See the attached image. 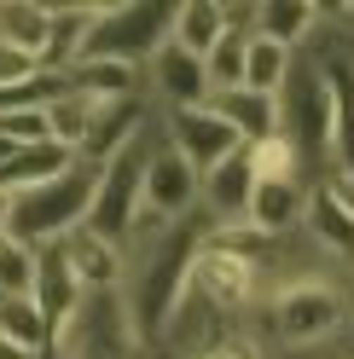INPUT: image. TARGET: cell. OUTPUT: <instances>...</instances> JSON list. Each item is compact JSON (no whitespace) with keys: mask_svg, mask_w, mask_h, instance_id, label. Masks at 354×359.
<instances>
[{"mask_svg":"<svg viewBox=\"0 0 354 359\" xmlns=\"http://www.w3.org/2000/svg\"><path fill=\"white\" fill-rule=\"evenodd\" d=\"M197 243H204V238H192L186 226H169L157 243H140V250H128V290H122V307H128V325H134L140 342L163 336L169 313L181 307Z\"/></svg>","mask_w":354,"mask_h":359,"instance_id":"6da1fadb","label":"cell"},{"mask_svg":"<svg viewBox=\"0 0 354 359\" xmlns=\"http://www.w3.org/2000/svg\"><path fill=\"white\" fill-rule=\"evenodd\" d=\"M268 330L284 348H325L348 319H354V296L343 284V266L325 273H279L268 278Z\"/></svg>","mask_w":354,"mask_h":359,"instance_id":"7a4b0ae2","label":"cell"},{"mask_svg":"<svg viewBox=\"0 0 354 359\" xmlns=\"http://www.w3.org/2000/svg\"><path fill=\"white\" fill-rule=\"evenodd\" d=\"M93 197H99V168L93 163H76L64 180H53V186L12 197V226L6 232L18 243H29V250H53V243H64L76 226H87Z\"/></svg>","mask_w":354,"mask_h":359,"instance_id":"3957f363","label":"cell"},{"mask_svg":"<svg viewBox=\"0 0 354 359\" xmlns=\"http://www.w3.org/2000/svg\"><path fill=\"white\" fill-rule=\"evenodd\" d=\"M174 29V6H151V0H128V6H105L93 35H87L81 58H117V64H151L163 53Z\"/></svg>","mask_w":354,"mask_h":359,"instance_id":"277c9868","label":"cell"},{"mask_svg":"<svg viewBox=\"0 0 354 359\" xmlns=\"http://www.w3.org/2000/svg\"><path fill=\"white\" fill-rule=\"evenodd\" d=\"M145 163H151V133H140L128 151H117L110 163L99 168V197H93V215H87V226L105 232V238H128V220H134L140 197H145ZM128 250V243H122Z\"/></svg>","mask_w":354,"mask_h":359,"instance_id":"5b68a950","label":"cell"},{"mask_svg":"<svg viewBox=\"0 0 354 359\" xmlns=\"http://www.w3.org/2000/svg\"><path fill=\"white\" fill-rule=\"evenodd\" d=\"M163 140L186 156V163L197 174H215L221 163H227L232 151H244V140L232 133L227 116H215L209 104H192V110H169V122H163Z\"/></svg>","mask_w":354,"mask_h":359,"instance_id":"8992f818","label":"cell"},{"mask_svg":"<svg viewBox=\"0 0 354 359\" xmlns=\"http://www.w3.org/2000/svg\"><path fill=\"white\" fill-rule=\"evenodd\" d=\"M58 250H64V261H70V273L87 296H122L128 290V250L117 238H105L93 226H76Z\"/></svg>","mask_w":354,"mask_h":359,"instance_id":"52a82bcc","label":"cell"},{"mask_svg":"<svg viewBox=\"0 0 354 359\" xmlns=\"http://www.w3.org/2000/svg\"><path fill=\"white\" fill-rule=\"evenodd\" d=\"M145 203L163 209L169 220H186L197 203H204V174H197L169 140L151 145V163H145Z\"/></svg>","mask_w":354,"mask_h":359,"instance_id":"ba28073f","label":"cell"},{"mask_svg":"<svg viewBox=\"0 0 354 359\" xmlns=\"http://www.w3.org/2000/svg\"><path fill=\"white\" fill-rule=\"evenodd\" d=\"M308 197H314V186H302V174L256 180L244 226L261 232V238H273V243H284V232H296V220H308Z\"/></svg>","mask_w":354,"mask_h":359,"instance_id":"9c48e42d","label":"cell"},{"mask_svg":"<svg viewBox=\"0 0 354 359\" xmlns=\"http://www.w3.org/2000/svg\"><path fill=\"white\" fill-rule=\"evenodd\" d=\"M250 191H256V145L232 151L215 174H204V215L215 220V226H244Z\"/></svg>","mask_w":354,"mask_h":359,"instance_id":"30bf717a","label":"cell"},{"mask_svg":"<svg viewBox=\"0 0 354 359\" xmlns=\"http://www.w3.org/2000/svg\"><path fill=\"white\" fill-rule=\"evenodd\" d=\"M151 87H157V99L169 110H192V104H209V70L204 58H192L186 47H174V41H163V53L145 64Z\"/></svg>","mask_w":354,"mask_h":359,"instance_id":"8fae6325","label":"cell"},{"mask_svg":"<svg viewBox=\"0 0 354 359\" xmlns=\"http://www.w3.org/2000/svg\"><path fill=\"white\" fill-rule=\"evenodd\" d=\"M209 110L227 116L232 133L244 145H268L284 133V99H268V93H250V87H232V93H209Z\"/></svg>","mask_w":354,"mask_h":359,"instance_id":"7c38bea8","label":"cell"},{"mask_svg":"<svg viewBox=\"0 0 354 359\" xmlns=\"http://www.w3.org/2000/svg\"><path fill=\"white\" fill-rule=\"evenodd\" d=\"M35 302H41V313H47V325H53V330L76 325V319H81V307L93 302V296H87V290L76 284V273H70V261H64V250H58V243H53V250H41Z\"/></svg>","mask_w":354,"mask_h":359,"instance_id":"4fadbf2b","label":"cell"},{"mask_svg":"<svg viewBox=\"0 0 354 359\" xmlns=\"http://www.w3.org/2000/svg\"><path fill=\"white\" fill-rule=\"evenodd\" d=\"M76 163H81V156H76V151H64V145H53V140L24 145V151H18L6 168H0V191H6V197L41 191V186H53V180H64Z\"/></svg>","mask_w":354,"mask_h":359,"instance_id":"5bb4252c","label":"cell"},{"mask_svg":"<svg viewBox=\"0 0 354 359\" xmlns=\"http://www.w3.org/2000/svg\"><path fill=\"white\" fill-rule=\"evenodd\" d=\"M0 47L35 58L47 70V47H53V6L41 0H0Z\"/></svg>","mask_w":354,"mask_h":359,"instance_id":"9a60e30c","label":"cell"},{"mask_svg":"<svg viewBox=\"0 0 354 359\" xmlns=\"http://www.w3.org/2000/svg\"><path fill=\"white\" fill-rule=\"evenodd\" d=\"M227 6L221 0H181L174 6V29H169V41L174 47H186L192 58H209L221 41H227Z\"/></svg>","mask_w":354,"mask_h":359,"instance_id":"2e32d148","label":"cell"},{"mask_svg":"<svg viewBox=\"0 0 354 359\" xmlns=\"http://www.w3.org/2000/svg\"><path fill=\"white\" fill-rule=\"evenodd\" d=\"M325 93H331V168H354V64H325Z\"/></svg>","mask_w":354,"mask_h":359,"instance_id":"e0dca14e","label":"cell"},{"mask_svg":"<svg viewBox=\"0 0 354 359\" xmlns=\"http://www.w3.org/2000/svg\"><path fill=\"white\" fill-rule=\"evenodd\" d=\"M145 133V104L140 99H122V104H105V116H99V128H93V140L81 145V163H93V168H105L117 151H128Z\"/></svg>","mask_w":354,"mask_h":359,"instance_id":"ac0fdd59","label":"cell"},{"mask_svg":"<svg viewBox=\"0 0 354 359\" xmlns=\"http://www.w3.org/2000/svg\"><path fill=\"white\" fill-rule=\"evenodd\" d=\"M99 116H105L99 99H87V93H76V87H64V93L47 104V133H53V145H64V151L81 156V145L93 140V128H99Z\"/></svg>","mask_w":354,"mask_h":359,"instance_id":"d6986e66","label":"cell"},{"mask_svg":"<svg viewBox=\"0 0 354 359\" xmlns=\"http://www.w3.org/2000/svg\"><path fill=\"white\" fill-rule=\"evenodd\" d=\"M76 87V93L87 99H99V104H122V99H134V87H140V64H117V58H81L70 76H64Z\"/></svg>","mask_w":354,"mask_h":359,"instance_id":"ffe728a7","label":"cell"},{"mask_svg":"<svg viewBox=\"0 0 354 359\" xmlns=\"http://www.w3.org/2000/svg\"><path fill=\"white\" fill-rule=\"evenodd\" d=\"M314 29H320V0H268V6H256V35H268L291 53Z\"/></svg>","mask_w":354,"mask_h":359,"instance_id":"44dd1931","label":"cell"},{"mask_svg":"<svg viewBox=\"0 0 354 359\" xmlns=\"http://www.w3.org/2000/svg\"><path fill=\"white\" fill-rule=\"evenodd\" d=\"M0 336L35 359H47V348H53V325H47L35 296H0Z\"/></svg>","mask_w":354,"mask_h":359,"instance_id":"7402d4cb","label":"cell"},{"mask_svg":"<svg viewBox=\"0 0 354 359\" xmlns=\"http://www.w3.org/2000/svg\"><path fill=\"white\" fill-rule=\"evenodd\" d=\"M291 70H296L291 47H279V41H268V35H250V58H244V87L250 93L279 99L284 87H291Z\"/></svg>","mask_w":354,"mask_h":359,"instance_id":"603a6c76","label":"cell"},{"mask_svg":"<svg viewBox=\"0 0 354 359\" xmlns=\"http://www.w3.org/2000/svg\"><path fill=\"white\" fill-rule=\"evenodd\" d=\"M250 35H256V29H227V41H221V47L204 58V70H209V93H232V87H244Z\"/></svg>","mask_w":354,"mask_h":359,"instance_id":"cb8c5ba5","label":"cell"},{"mask_svg":"<svg viewBox=\"0 0 354 359\" xmlns=\"http://www.w3.org/2000/svg\"><path fill=\"white\" fill-rule=\"evenodd\" d=\"M35 273H41V250L0 232V296H35Z\"/></svg>","mask_w":354,"mask_h":359,"instance_id":"d4e9b609","label":"cell"},{"mask_svg":"<svg viewBox=\"0 0 354 359\" xmlns=\"http://www.w3.org/2000/svg\"><path fill=\"white\" fill-rule=\"evenodd\" d=\"M0 133H6V140H18V145L53 140V133H47V110H6V116H0Z\"/></svg>","mask_w":354,"mask_h":359,"instance_id":"484cf974","label":"cell"},{"mask_svg":"<svg viewBox=\"0 0 354 359\" xmlns=\"http://www.w3.org/2000/svg\"><path fill=\"white\" fill-rule=\"evenodd\" d=\"M320 191L337 203L348 220H354V168H325V180H320Z\"/></svg>","mask_w":354,"mask_h":359,"instance_id":"4316f807","label":"cell"},{"mask_svg":"<svg viewBox=\"0 0 354 359\" xmlns=\"http://www.w3.org/2000/svg\"><path fill=\"white\" fill-rule=\"evenodd\" d=\"M41 70L35 58H24V53H12V47H0V87H18V81H29Z\"/></svg>","mask_w":354,"mask_h":359,"instance_id":"83f0119b","label":"cell"},{"mask_svg":"<svg viewBox=\"0 0 354 359\" xmlns=\"http://www.w3.org/2000/svg\"><path fill=\"white\" fill-rule=\"evenodd\" d=\"M204 359H256V348H244V342H221V348H209Z\"/></svg>","mask_w":354,"mask_h":359,"instance_id":"f1b7e54d","label":"cell"},{"mask_svg":"<svg viewBox=\"0 0 354 359\" xmlns=\"http://www.w3.org/2000/svg\"><path fill=\"white\" fill-rule=\"evenodd\" d=\"M0 359H35V353H24L18 342H6V336H0Z\"/></svg>","mask_w":354,"mask_h":359,"instance_id":"f546056e","label":"cell"},{"mask_svg":"<svg viewBox=\"0 0 354 359\" xmlns=\"http://www.w3.org/2000/svg\"><path fill=\"white\" fill-rule=\"evenodd\" d=\"M6 226H12V197L0 191V232H6Z\"/></svg>","mask_w":354,"mask_h":359,"instance_id":"4dcf8cb0","label":"cell"}]
</instances>
